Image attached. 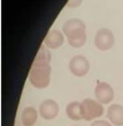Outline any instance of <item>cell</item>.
Wrapping results in <instances>:
<instances>
[{
    "mask_svg": "<svg viewBox=\"0 0 123 126\" xmlns=\"http://www.w3.org/2000/svg\"><path fill=\"white\" fill-rule=\"evenodd\" d=\"M51 57L50 51L42 46L33 62L29 73V81L36 88L44 89L49 85L51 71L50 65Z\"/></svg>",
    "mask_w": 123,
    "mask_h": 126,
    "instance_id": "1",
    "label": "cell"
},
{
    "mask_svg": "<svg viewBox=\"0 0 123 126\" xmlns=\"http://www.w3.org/2000/svg\"><path fill=\"white\" fill-rule=\"evenodd\" d=\"M62 31L72 47L78 48L84 45L86 41V25L79 19H70L62 27Z\"/></svg>",
    "mask_w": 123,
    "mask_h": 126,
    "instance_id": "2",
    "label": "cell"
},
{
    "mask_svg": "<svg viewBox=\"0 0 123 126\" xmlns=\"http://www.w3.org/2000/svg\"><path fill=\"white\" fill-rule=\"evenodd\" d=\"M82 110V118L87 121H90L99 118L104 114V107L99 102L94 100L87 98L81 103Z\"/></svg>",
    "mask_w": 123,
    "mask_h": 126,
    "instance_id": "3",
    "label": "cell"
},
{
    "mask_svg": "<svg viewBox=\"0 0 123 126\" xmlns=\"http://www.w3.org/2000/svg\"><path fill=\"white\" fill-rule=\"evenodd\" d=\"M115 43L113 34L108 28H100L97 32L95 36L94 43L98 49L100 50H108L111 49Z\"/></svg>",
    "mask_w": 123,
    "mask_h": 126,
    "instance_id": "4",
    "label": "cell"
},
{
    "mask_svg": "<svg viewBox=\"0 0 123 126\" xmlns=\"http://www.w3.org/2000/svg\"><path fill=\"white\" fill-rule=\"evenodd\" d=\"M69 67L73 75L82 77L88 73L89 70V63L84 56L76 55L70 60Z\"/></svg>",
    "mask_w": 123,
    "mask_h": 126,
    "instance_id": "5",
    "label": "cell"
},
{
    "mask_svg": "<svg viewBox=\"0 0 123 126\" xmlns=\"http://www.w3.org/2000/svg\"><path fill=\"white\" fill-rule=\"evenodd\" d=\"M95 95L98 100L103 104H108L114 98V91L109 84L100 82L95 89Z\"/></svg>",
    "mask_w": 123,
    "mask_h": 126,
    "instance_id": "6",
    "label": "cell"
},
{
    "mask_svg": "<svg viewBox=\"0 0 123 126\" xmlns=\"http://www.w3.org/2000/svg\"><path fill=\"white\" fill-rule=\"evenodd\" d=\"M59 105L55 100H45L41 103L39 113L42 118L46 120H51L56 118L59 113Z\"/></svg>",
    "mask_w": 123,
    "mask_h": 126,
    "instance_id": "7",
    "label": "cell"
},
{
    "mask_svg": "<svg viewBox=\"0 0 123 126\" xmlns=\"http://www.w3.org/2000/svg\"><path fill=\"white\" fill-rule=\"evenodd\" d=\"M64 38L60 31L53 30L50 31L45 36L44 43L50 49H55L60 47L64 43Z\"/></svg>",
    "mask_w": 123,
    "mask_h": 126,
    "instance_id": "8",
    "label": "cell"
},
{
    "mask_svg": "<svg viewBox=\"0 0 123 126\" xmlns=\"http://www.w3.org/2000/svg\"><path fill=\"white\" fill-rule=\"evenodd\" d=\"M107 117L111 123L116 126H123V107L120 105H111L108 109Z\"/></svg>",
    "mask_w": 123,
    "mask_h": 126,
    "instance_id": "9",
    "label": "cell"
},
{
    "mask_svg": "<svg viewBox=\"0 0 123 126\" xmlns=\"http://www.w3.org/2000/svg\"><path fill=\"white\" fill-rule=\"evenodd\" d=\"M66 113L68 118L73 121L83 119L82 105L80 102H74L69 103L66 107Z\"/></svg>",
    "mask_w": 123,
    "mask_h": 126,
    "instance_id": "10",
    "label": "cell"
},
{
    "mask_svg": "<svg viewBox=\"0 0 123 126\" xmlns=\"http://www.w3.org/2000/svg\"><path fill=\"white\" fill-rule=\"evenodd\" d=\"M37 112L33 107H27L22 114V121L25 126H33L37 120Z\"/></svg>",
    "mask_w": 123,
    "mask_h": 126,
    "instance_id": "11",
    "label": "cell"
},
{
    "mask_svg": "<svg viewBox=\"0 0 123 126\" xmlns=\"http://www.w3.org/2000/svg\"><path fill=\"white\" fill-rule=\"evenodd\" d=\"M91 126H111V125L106 121L98 120L93 122Z\"/></svg>",
    "mask_w": 123,
    "mask_h": 126,
    "instance_id": "12",
    "label": "cell"
}]
</instances>
